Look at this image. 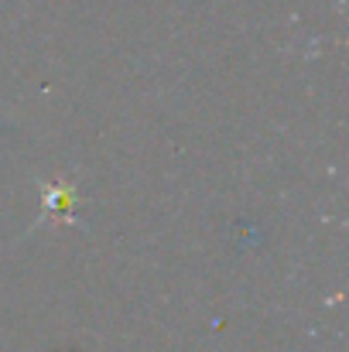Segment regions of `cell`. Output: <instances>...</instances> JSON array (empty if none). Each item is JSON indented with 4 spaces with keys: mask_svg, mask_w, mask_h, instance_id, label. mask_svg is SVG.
<instances>
[{
    "mask_svg": "<svg viewBox=\"0 0 349 352\" xmlns=\"http://www.w3.org/2000/svg\"><path fill=\"white\" fill-rule=\"evenodd\" d=\"M38 188H41V199H45L41 219H45V216H55V212H62L65 219H76L79 195H76L72 185H62V182H38ZM76 223H79V219H76Z\"/></svg>",
    "mask_w": 349,
    "mask_h": 352,
    "instance_id": "obj_1",
    "label": "cell"
}]
</instances>
